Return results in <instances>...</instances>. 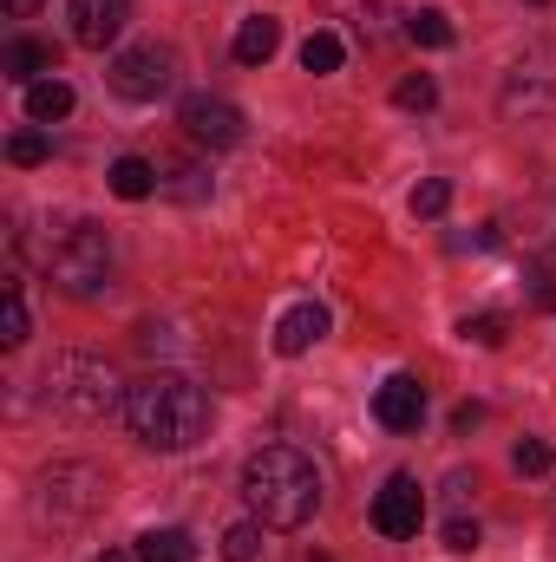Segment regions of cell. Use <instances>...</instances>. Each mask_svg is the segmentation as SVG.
<instances>
[{"instance_id": "1", "label": "cell", "mask_w": 556, "mask_h": 562, "mask_svg": "<svg viewBox=\"0 0 556 562\" xmlns=\"http://www.w3.org/2000/svg\"><path fill=\"white\" fill-rule=\"evenodd\" d=\"M125 425L151 451H190L210 431V393L184 373H144L125 386Z\"/></svg>"}, {"instance_id": "2", "label": "cell", "mask_w": 556, "mask_h": 562, "mask_svg": "<svg viewBox=\"0 0 556 562\" xmlns=\"http://www.w3.org/2000/svg\"><path fill=\"white\" fill-rule=\"evenodd\" d=\"M243 497L256 510V524L269 530H301L314 510H321V471L308 451L294 445H263L249 464H243Z\"/></svg>"}, {"instance_id": "3", "label": "cell", "mask_w": 556, "mask_h": 562, "mask_svg": "<svg viewBox=\"0 0 556 562\" xmlns=\"http://www.w3.org/2000/svg\"><path fill=\"white\" fill-rule=\"evenodd\" d=\"M119 400H125L119 393V373L99 353H53L46 373H40V406L66 425H99Z\"/></svg>"}, {"instance_id": "4", "label": "cell", "mask_w": 556, "mask_h": 562, "mask_svg": "<svg viewBox=\"0 0 556 562\" xmlns=\"http://www.w3.org/2000/svg\"><path fill=\"white\" fill-rule=\"evenodd\" d=\"M46 269L53 281L73 294V301H99L112 288V236L99 223H73L53 249H46Z\"/></svg>"}, {"instance_id": "5", "label": "cell", "mask_w": 556, "mask_h": 562, "mask_svg": "<svg viewBox=\"0 0 556 562\" xmlns=\"http://www.w3.org/2000/svg\"><path fill=\"white\" fill-rule=\"evenodd\" d=\"M105 504V471L99 464H53L46 477H40V491H33V510L46 517V524H79V517H92Z\"/></svg>"}, {"instance_id": "6", "label": "cell", "mask_w": 556, "mask_h": 562, "mask_svg": "<svg viewBox=\"0 0 556 562\" xmlns=\"http://www.w3.org/2000/svg\"><path fill=\"white\" fill-rule=\"evenodd\" d=\"M105 79H112L119 99H132V105H157V99L177 86V53L157 46V40H138V46H125V53L112 59Z\"/></svg>"}, {"instance_id": "7", "label": "cell", "mask_w": 556, "mask_h": 562, "mask_svg": "<svg viewBox=\"0 0 556 562\" xmlns=\"http://www.w3.org/2000/svg\"><path fill=\"white\" fill-rule=\"evenodd\" d=\"M498 105H504V119H556V46H531L511 66Z\"/></svg>"}, {"instance_id": "8", "label": "cell", "mask_w": 556, "mask_h": 562, "mask_svg": "<svg viewBox=\"0 0 556 562\" xmlns=\"http://www.w3.org/2000/svg\"><path fill=\"white\" fill-rule=\"evenodd\" d=\"M419 524H425V491H419V477L393 471L380 484V497H374V530L387 543H407V537H419Z\"/></svg>"}, {"instance_id": "9", "label": "cell", "mask_w": 556, "mask_h": 562, "mask_svg": "<svg viewBox=\"0 0 556 562\" xmlns=\"http://www.w3.org/2000/svg\"><path fill=\"white\" fill-rule=\"evenodd\" d=\"M177 125L197 144H210V150H230V144L243 138V112H236L230 99H216V92H190V99L177 105Z\"/></svg>"}, {"instance_id": "10", "label": "cell", "mask_w": 556, "mask_h": 562, "mask_svg": "<svg viewBox=\"0 0 556 562\" xmlns=\"http://www.w3.org/2000/svg\"><path fill=\"white\" fill-rule=\"evenodd\" d=\"M66 13H73V40H79L86 53H105V46L132 26V0H73Z\"/></svg>"}, {"instance_id": "11", "label": "cell", "mask_w": 556, "mask_h": 562, "mask_svg": "<svg viewBox=\"0 0 556 562\" xmlns=\"http://www.w3.org/2000/svg\"><path fill=\"white\" fill-rule=\"evenodd\" d=\"M374 419L387 425V431H419V419H425V386H419L413 373H393L374 393Z\"/></svg>"}, {"instance_id": "12", "label": "cell", "mask_w": 556, "mask_h": 562, "mask_svg": "<svg viewBox=\"0 0 556 562\" xmlns=\"http://www.w3.org/2000/svg\"><path fill=\"white\" fill-rule=\"evenodd\" d=\"M327 340V307L321 301H301V307H288L276 321V353L281 360H301L308 347H321Z\"/></svg>"}, {"instance_id": "13", "label": "cell", "mask_w": 556, "mask_h": 562, "mask_svg": "<svg viewBox=\"0 0 556 562\" xmlns=\"http://www.w3.org/2000/svg\"><path fill=\"white\" fill-rule=\"evenodd\" d=\"M0 72L13 79V86H40V79H53L59 72V46H46V40H7V53H0Z\"/></svg>"}, {"instance_id": "14", "label": "cell", "mask_w": 556, "mask_h": 562, "mask_svg": "<svg viewBox=\"0 0 556 562\" xmlns=\"http://www.w3.org/2000/svg\"><path fill=\"white\" fill-rule=\"evenodd\" d=\"M276 46H281V20L276 13H249V20L236 26V46H230V53H236L243 66H269Z\"/></svg>"}, {"instance_id": "15", "label": "cell", "mask_w": 556, "mask_h": 562, "mask_svg": "<svg viewBox=\"0 0 556 562\" xmlns=\"http://www.w3.org/2000/svg\"><path fill=\"white\" fill-rule=\"evenodd\" d=\"M105 183H112V196H125V203H144V196H157V164H144V157H119L112 170H105Z\"/></svg>"}, {"instance_id": "16", "label": "cell", "mask_w": 556, "mask_h": 562, "mask_svg": "<svg viewBox=\"0 0 556 562\" xmlns=\"http://www.w3.org/2000/svg\"><path fill=\"white\" fill-rule=\"evenodd\" d=\"M73 112V86L66 79H40V86H26V119L33 125H59Z\"/></svg>"}, {"instance_id": "17", "label": "cell", "mask_w": 556, "mask_h": 562, "mask_svg": "<svg viewBox=\"0 0 556 562\" xmlns=\"http://www.w3.org/2000/svg\"><path fill=\"white\" fill-rule=\"evenodd\" d=\"M138 562H197V537L190 530H144Z\"/></svg>"}, {"instance_id": "18", "label": "cell", "mask_w": 556, "mask_h": 562, "mask_svg": "<svg viewBox=\"0 0 556 562\" xmlns=\"http://www.w3.org/2000/svg\"><path fill=\"white\" fill-rule=\"evenodd\" d=\"M407 40H413V46H425V53H445V46L458 40V26H452L438 7H419V13H407Z\"/></svg>"}, {"instance_id": "19", "label": "cell", "mask_w": 556, "mask_h": 562, "mask_svg": "<svg viewBox=\"0 0 556 562\" xmlns=\"http://www.w3.org/2000/svg\"><path fill=\"white\" fill-rule=\"evenodd\" d=\"M341 59H347L341 33H327V26H321V33H308V40H301V66H308L314 79H321V72H341Z\"/></svg>"}, {"instance_id": "20", "label": "cell", "mask_w": 556, "mask_h": 562, "mask_svg": "<svg viewBox=\"0 0 556 562\" xmlns=\"http://www.w3.org/2000/svg\"><path fill=\"white\" fill-rule=\"evenodd\" d=\"M157 190H170L177 203H203L210 196V177L197 170V164H164V183Z\"/></svg>"}, {"instance_id": "21", "label": "cell", "mask_w": 556, "mask_h": 562, "mask_svg": "<svg viewBox=\"0 0 556 562\" xmlns=\"http://www.w3.org/2000/svg\"><path fill=\"white\" fill-rule=\"evenodd\" d=\"M263 530L269 524H230L223 530V562H256L263 557Z\"/></svg>"}, {"instance_id": "22", "label": "cell", "mask_w": 556, "mask_h": 562, "mask_svg": "<svg viewBox=\"0 0 556 562\" xmlns=\"http://www.w3.org/2000/svg\"><path fill=\"white\" fill-rule=\"evenodd\" d=\"M26 334H33L26 294H20V281H7V334H0V347H26Z\"/></svg>"}, {"instance_id": "23", "label": "cell", "mask_w": 556, "mask_h": 562, "mask_svg": "<svg viewBox=\"0 0 556 562\" xmlns=\"http://www.w3.org/2000/svg\"><path fill=\"white\" fill-rule=\"evenodd\" d=\"M393 105H400V112H432V105H438V86H432L425 72H413V79L393 86Z\"/></svg>"}, {"instance_id": "24", "label": "cell", "mask_w": 556, "mask_h": 562, "mask_svg": "<svg viewBox=\"0 0 556 562\" xmlns=\"http://www.w3.org/2000/svg\"><path fill=\"white\" fill-rule=\"evenodd\" d=\"M7 157H13L20 170H33V164L53 157V138H46V132H13V138H7Z\"/></svg>"}, {"instance_id": "25", "label": "cell", "mask_w": 556, "mask_h": 562, "mask_svg": "<svg viewBox=\"0 0 556 562\" xmlns=\"http://www.w3.org/2000/svg\"><path fill=\"white\" fill-rule=\"evenodd\" d=\"M551 464H556V451L544 445V438H524V445L511 451V471H518V477H544Z\"/></svg>"}, {"instance_id": "26", "label": "cell", "mask_w": 556, "mask_h": 562, "mask_svg": "<svg viewBox=\"0 0 556 562\" xmlns=\"http://www.w3.org/2000/svg\"><path fill=\"white\" fill-rule=\"evenodd\" d=\"M445 210H452V183H445V177H425L413 190V216L432 223V216H445Z\"/></svg>"}, {"instance_id": "27", "label": "cell", "mask_w": 556, "mask_h": 562, "mask_svg": "<svg viewBox=\"0 0 556 562\" xmlns=\"http://www.w3.org/2000/svg\"><path fill=\"white\" fill-rule=\"evenodd\" d=\"M458 334H465V340H478V347H504V314H465V321H458Z\"/></svg>"}, {"instance_id": "28", "label": "cell", "mask_w": 556, "mask_h": 562, "mask_svg": "<svg viewBox=\"0 0 556 562\" xmlns=\"http://www.w3.org/2000/svg\"><path fill=\"white\" fill-rule=\"evenodd\" d=\"M445 550H452V557H471V550H478V524H471L465 510L445 517Z\"/></svg>"}, {"instance_id": "29", "label": "cell", "mask_w": 556, "mask_h": 562, "mask_svg": "<svg viewBox=\"0 0 556 562\" xmlns=\"http://www.w3.org/2000/svg\"><path fill=\"white\" fill-rule=\"evenodd\" d=\"M452 425H458V431H471V425H485V406H471V400H465V406L452 413Z\"/></svg>"}, {"instance_id": "30", "label": "cell", "mask_w": 556, "mask_h": 562, "mask_svg": "<svg viewBox=\"0 0 556 562\" xmlns=\"http://www.w3.org/2000/svg\"><path fill=\"white\" fill-rule=\"evenodd\" d=\"M0 7H7L13 20H26V13H40V0H0Z\"/></svg>"}, {"instance_id": "31", "label": "cell", "mask_w": 556, "mask_h": 562, "mask_svg": "<svg viewBox=\"0 0 556 562\" xmlns=\"http://www.w3.org/2000/svg\"><path fill=\"white\" fill-rule=\"evenodd\" d=\"M92 562H138V550H105V557H92Z\"/></svg>"}, {"instance_id": "32", "label": "cell", "mask_w": 556, "mask_h": 562, "mask_svg": "<svg viewBox=\"0 0 556 562\" xmlns=\"http://www.w3.org/2000/svg\"><path fill=\"white\" fill-rule=\"evenodd\" d=\"M314 562H327V557H314Z\"/></svg>"}, {"instance_id": "33", "label": "cell", "mask_w": 556, "mask_h": 562, "mask_svg": "<svg viewBox=\"0 0 556 562\" xmlns=\"http://www.w3.org/2000/svg\"><path fill=\"white\" fill-rule=\"evenodd\" d=\"M537 7H544V0H537Z\"/></svg>"}]
</instances>
